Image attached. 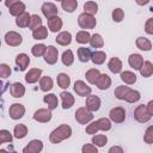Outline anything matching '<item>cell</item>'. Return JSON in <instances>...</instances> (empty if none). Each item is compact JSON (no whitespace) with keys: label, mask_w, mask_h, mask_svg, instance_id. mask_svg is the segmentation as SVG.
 <instances>
[{"label":"cell","mask_w":153,"mask_h":153,"mask_svg":"<svg viewBox=\"0 0 153 153\" xmlns=\"http://www.w3.org/2000/svg\"><path fill=\"white\" fill-rule=\"evenodd\" d=\"M61 96V99H62V108L63 109H69L73 106L74 104V97L72 96V93L67 92V91H63L60 93Z\"/></svg>","instance_id":"603a6c76"},{"label":"cell","mask_w":153,"mask_h":153,"mask_svg":"<svg viewBox=\"0 0 153 153\" xmlns=\"http://www.w3.org/2000/svg\"><path fill=\"white\" fill-rule=\"evenodd\" d=\"M29 63H30V57L26 54L22 53V54H18L17 55V57H16V65H17V67H18L19 71H25L27 68Z\"/></svg>","instance_id":"d6986e66"},{"label":"cell","mask_w":153,"mask_h":153,"mask_svg":"<svg viewBox=\"0 0 153 153\" xmlns=\"http://www.w3.org/2000/svg\"><path fill=\"white\" fill-rule=\"evenodd\" d=\"M61 61L65 66H71L73 62H74V55H73V51L71 49L68 50H65L63 54H62V57H61Z\"/></svg>","instance_id":"ab89813d"},{"label":"cell","mask_w":153,"mask_h":153,"mask_svg":"<svg viewBox=\"0 0 153 153\" xmlns=\"http://www.w3.org/2000/svg\"><path fill=\"white\" fill-rule=\"evenodd\" d=\"M0 153H17L16 151H12V152H7V151H5V149H0Z\"/></svg>","instance_id":"9f6ffc18"},{"label":"cell","mask_w":153,"mask_h":153,"mask_svg":"<svg viewBox=\"0 0 153 153\" xmlns=\"http://www.w3.org/2000/svg\"><path fill=\"white\" fill-rule=\"evenodd\" d=\"M55 41H56V43L60 44V45H68V44H71V42H72V35H71V32H68V31H62V32H60V33L56 36Z\"/></svg>","instance_id":"7402d4cb"},{"label":"cell","mask_w":153,"mask_h":153,"mask_svg":"<svg viewBox=\"0 0 153 153\" xmlns=\"http://www.w3.org/2000/svg\"><path fill=\"white\" fill-rule=\"evenodd\" d=\"M108 68L114 73V74H117V73H121L122 71V61L118 59V57H112L109 63H108Z\"/></svg>","instance_id":"484cf974"},{"label":"cell","mask_w":153,"mask_h":153,"mask_svg":"<svg viewBox=\"0 0 153 153\" xmlns=\"http://www.w3.org/2000/svg\"><path fill=\"white\" fill-rule=\"evenodd\" d=\"M109 117H110V121L115 123H122L126 120V110L121 106H116L110 110Z\"/></svg>","instance_id":"ba28073f"},{"label":"cell","mask_w":153,"mask_h":153,"mask_svg":"<svg viewBox=\"0 0 153 153\" xmlns=\"http://www.w3.org/2000/svg\"><path fill=\"white\" fill-rule=\"evenodd\" d=\"M10 93L14 98H20L25 94V87L20 82H13L10 87Z\"/></svg>","instance_id":"ac0fdd59"},{"label":"cell","mask_w":153,"mask_h":153,"mask_svg":"<svg viewBox=\"0 0 153 153\" xmlns=\"http://www.w3.org/2000/svg\"><path fill=\"white\" fill-rule=\"evenodd\" d=\"M51 110L49 109H38L33 114V120L39 123H47L51 120Z\"/></svg>","instance_id":"30bf717a"},{"label":"cell","mask_w":153,"mask_h":153,"mask_svg":"<svg viewBox=\"0 0 153 153\" xmlns=\"http://www.w3.org/2000/svg\"><path fill=\"white\" fill-rule=\"evenodd\" d=\"M5 42L10 47H18V45L22 44L23 37H22V35H19L16 31H8L5 35Z\"/></svg>","instance_id":"52a82bcc"},{"label":"cell","mask_w":153,"mask_h":153,"mask_svg":"<svg viewBox=\"0 0 153 153\" xmlns=\"http://www.w3.org/2000/svg\"><path fill=\"white\" fill-rule=\"evenodd\" d=\"M56 81H57V85L61 87V88H67L71 84V78L68 74L66 73H60L56 78Z\"/></svg>","instance_id":"836d02e7"},{"label":"cell","mask_w":153,"mask_h":153,"mask_svg":"<svg viewBox=\"0 0 153 153\" xmlns=\"http://www.w3.org/2000/svg\"><path fill=\"white\" fill-rule=\"evenodd\" d=\"M71 135H72V128L68 124H61L50 133L49 140L51 143H60L61 141L68 139Z\"/></svg>","instance_id":"7a4b0ae2"},{"label":"cell","mask_w":153,"mask_h":153,"mask_svg":"<svg viewBox=\"0 0 153 153\" xmlns=\"http://www.w3.org/2000/svg\"><path fill=\"white\" fill-rule=\"evenodd\" d=\"M123 17H124L123 10H121V8H115V10L112 11V20H114V22L120 23V22H122Z\"/></svg>","instance_id":"7dc6e473"},{"label":"cell","mask_w":153,"mask_h":153,"mask_svg":"<svg viewBox=\"0 0 153 153\" xmlns=\"http://www.w3.org/2000/svg\"><path fill=\"white\" fill-rule=\"evenodd\" d=\"M143 62L145 61H143V59H142V56L140 54H130L129 57H128V63L134 69H139L140 71V68L142 67Z\"/></svg>","instance_id":"2e32d148"},{"label":"cell","mask_w":153,"mask_h":153,"mask_svg":"<svg viewBox=\"0 0 153 153\" xmlns=\"http://www.w3.org/2000/svg\"><path fill=\"white\" fill-rule=\"evenodd\" d=\"M43 102H44L45 104H48V109H49V110H54V109H56L57 105H59L57 97H56V94H54V93H48V94H45V96L43 97Z\"/></svg>","instance_id":"cb8c5ba5"},{"label":"cell","mask_w":153,"mask_h":153,"mask_svg":"<svg viewBox=\"0 0 153 153\" xmlns=\"http://www.w3.org/2000/svg\"><path fill=\"white\" fill-rule=\"evenodd\" d=\"M121 80L128 85H131L136 81V75H135V73H133L130 71H124L121 73Z\"/></svg>","instance_id":"d6a6232c"},{"label":"cell","mask_w":153,"mask_h":153,"mask_svg":"<svg viewBox=\"0 0 153 153\" xmlns=\"http://www.w3.org/2000/svg\"><path fill=\"white\" fill-rule=\"evenodd\" d=\"M30 20H31V16L27 12H24L23 14H20L19 17H17L16 24L19 27H26V26L30 25Z\"/></svg>","instance_id":"f1b7e54d"},{"label":"cell","mask_w":153,"mask_h":153,"mask_svg":"<svg viewBox=\"0 0 153 153\" xmlns=\"http://www.w3.org/2000/svg\"><path fill=\"white\" fill-rule=\"evenodd\" d=\"M98 130H99V129H98V127H97L96 121L92 122L91 124H88V126L86 127V133H87V134H96Z\"/></svg>","instance_id":"f5cc1de1"},{"label":"cell","mask_w":153,"mask_h":153,"mask_svg":"<svg viewBox=\"0 0 153 153\" xmlns=\"http://www.w3.org/2000/svg\"><path fill=\"white\" fill-rule=\"evenodd\" d=\"M10 74H11V68H10V66L6 65V63H1V65H0V76L5 79V78H8Z\"/></svg>","instance_id":"f907efd6"},{"label":"cell","mask_w":153,"mask_h":153,"mask_svg":"<svg viewBox=\"0 0 153 153\" xmlns=\"http://www.w3.org/2000/svg\"><path fill=\"white\" fill-rule=\"evenodd\" d=\"M74 91L78 96L80 97H88L91 94V87L88 85H86V82H84L82 80H76L74 84Z\"/></svg>","instance_id":"8fae6325"},{"label":"cell","mask_w":153,"mask_h":153,"mask_svg":"<svg viewBox=\"0 0 153 153\" xmlns=\"http://www.w3.org/2000/svg\"><path fill=\"white\" fill-rule=\"evenodd\" d=\"M81 153H98V149L93 143H85L81 147Z\"/></svg>","instance_id":"681fc988"},{"label":"cell","mask_w":153,"mask_h":153,"mask_svg":"<svg viewBox=\"0 0 153 153\" xmlns=\"http://www.w3.org/2000/svg\"><path fill=\"white\" fill-rule=\"evenodd\" d=\"M57 57H59L57 49L54 45H49L47 48V51H45V55H44V61L48 65H55L56 61H57Z\"/></svg>","instance_id":"5bb4252c"},{"label":"cell","mask_w":153,"mask_h":153,"mask_svg":"<svg viewBox=\"0 0 153 153\" xmlns=\"http://www.w3.org/2000/svg\"><path fill=\"white\" fill-rule=\"evenodd\" d=\"M41 74H42V69L32 68L25 74V81L27 84H35L38 81V79H41Z\"/></svg>","instance_id":"e0dca14e"},{"label":"cell","mask_w":153,"mask_h":153,"mask_svg":"<svg viewBox=\"0 0 153 153\" xmlns=\"http://www.w3.org/2000/svg\"><path fill=\"white\" fill-rule=\"evenodd\" d=\"M41 10H42V13L44 14V17L47 18V20L57 16V7L53 2H44L42 5Z\"/></svg>","instance_id":"7c38bea8"},{"label":"cell","mask_w":153,"mask_h":153,"mask_svg":"<svg viewBox=\"0 0 153 153\" xmlns=\"http://www.w3.org/2000/svg\"><path fill=\"white\" fill-rule=\"evenodd\" d=\"M62 24H63L62 23V19L59 16H56V17H54L51 19H48V27H49V30L51 32L60 31L62 29Z\"/></svg>","instance_id":"ffe728a7"},{"label":"cell","mask_w":153,"mask_h":153,"mask_svg":"<svg viewBox=\"0 0 153 153\" xmlns=\"http://www.w3.org/2000/svg\"><path fill=\"white\" fill-rule=\"evenodd\" d=\"M96 123H97V127H98V129H99V130L108 131V130H110V129H111V122H110V120H109V118L102 117V118L97 120V121H96Z\"/></svg>","instance_id":"74e56055"},{"label":"cell","mask_w":153,"mask_h":153,"mask_svg":"<svg viewBox=\"0 0 153 153\" xmlns=\"http://www.w3.org/2000/svg\"><path fill=\"white\" fill-rule=\"evenodd\" d=\"M145 31L148 35H153V18H148L145 23Z\"/></svg>","instance_id":"816d5d0a"},{"label":"cell","mask_w":153,"mask_h":153,"mask_svg":"<svg viewBox=\"0 0 153 153\" xmlns=\"http://www.w3.org/2000/svg\"><path fill=\"white\" fill-rule=\"evenodd\" d=\"M78 57L81 62H87L91 60L92 57V53L90 50V48H86V47H80L78 49Z\"/></svg>","instance_id":"4316f807"},{"label":"cell","mask_w":153,"mask_h":153,"mask_svg":"<svg viewBox=\"0 0 153 153\" xmlns=\"http://www.w3.org/2000/svg\"><path fill=\"white\" fill-rule=\"evenodd\" d=\"M61 7L66 12L73 13L78 7V1L76 0H62L61 1Z\"/></svg>","instance_id":"83f0119b"},{"label":"cell","mask_w":153,"mask_h":153,"mask_svg":"<svg viewBox=\"0 0 153 153\" xmlns=\"http://www.w3.org/2000/svg\"><path fill=\"white\" fill-rule=\"evenodd\" d=\"M108 153H123V149H122V147H120V146H112V147L109 149Z\"/></svg>","instance_id":"db71d44e"},{"label":"cell","mask_w":153,"mask_h":153,"mask_svg":"<svg viewBox=\"0 0 153 153\" xmlns=\"http://www.w3.org/2000/svg\"><path fill=\"white\" fill-rule=\"evenodd\" d=\"M90 39H91V35L88 33V31H79L76 32L75 35V41L80 44H86V43H90Z\"/></svg>","instance_id":"d590c367"},{"label":"cell","mask_w":153,"mask_h":153,"mask_svg":"<svg viewBox=\"0 0 153 153\" xmlns=\"http://www.w3.org/2000/svg\"><path fill=\"white\" fill-rule=\"evenodd\" d=\"M96 86L99 90H108L111 86V78L108 74H100V76L96 82Z\"/></svg>","instance_id":"44dd1931"},{"label":"cell","mask_w":153,"mask_h":153,"mask_svg":"<svg viewBox=\"0 0 153 153\" xmlns=\"http://www.w3.org/2000/svg\"><path fill=\"white\" fill-rule=\"evenodd\" d=\"M146 108H147L148 114H149V115H151V117H152V116H153V99H152V100H149V102L147 103Z\"/></svg>","instance_id":"11a10c76"},{"label":"cell","mask_w":153,"mask_h":153,"mask_svg":"<svg viewBox=\"0 0 153 153\" xmlns=\"http://www.w3.org/2000/svg\"><path fill=\"white\" fill-rule=\"evenodd\" d=\"M106 142H108V137L105 135L99 134V135H93L92 136V143L97 147H104L106 145Z\"/></svg>","instance_id":"f6af8a7d"},{"label":"cell","mask_w":153,"mask_h":153,"mask_svg":"<svg viewBox=\"0 0 153 153\" xmlns=\"http://www.w3.org/2000/svg\"><path fill=\"white\" fill-rule=\"evenodd\" d=\"M5 5L8 7L10 14L14 17H19L25 12V4L18 0H11V1H5Z\"/></svg>","instance_id":"277c9868"},{"label":"cell","mask_w":153,"mask_h":153,"mask_svg":"<svg viewBox=\"0 0 153 153\" xmlns=\"http://www.w3.org/2000/svg\"><path fill=\"white\" fill-rule=\"evenodd\" d=\"M78 24H79V26L81 29H85V31H86V29L87 30H91V29L96 27L97 20H96V18L93 16L87 14V13L84 12V13L79 14V17H78Z\"/></svg>","instance_id":"3957f363"},{"label":"cell","mask_w":153,"mask_h":153,"mask_svg":"<svg viewBox=\"0 0 153 153\" xmlns=\"http://www.w3.org/2000/svg\"><path fill=\"white\" fill-rule=\"evenodd\" d=\"M90 44H91L92 48H102L104 45V41H103V38L99 33H94V35L91 36Z\"/></svg>","instance_id":"7bdbcfd3"},{"label":"cell","mask_w":153,"mask_h":153,"mask_svg":"<svg viewBox=\"0 0 153 153\" xmlns=\"http://www.w3.org/2000/svg\"><path fill=\"white\" fill-rule=\"evenodd\" d=\"M136 47L140 49V50H143V51H149L152 49V43L148 38L146 37H137L136 38V42H135Z\"/></svg>","instance_id":"d4e9b609"},{"label":"cell","mask_w":153,"mask_h":153,"mask_svg":"<svg viewBox=\"0 0 153 153\" xmlns=\"http://www.w3.org/2000/svg\"><path fill=\"white\" fill-rule=\"evenodd\" d=\"M11 141H12V134L6 129H1L0 130V143L11 142Z\"/></svg>","instance_id":"bcb514c9"},{"label":"cell","mask_w":153,"mask_h":153,"mask_svg":"<svg viewBox=\"0 0 153 153\" xmlns=\"http://www.w3.org/2000/svg\"><path fill=\"white\" fill-rule=\"evenodd\" d=\"M43 149V142L41 140H31L24 148L23 153H39Z\"/></svg>","instance_id":"4fadbf2b"},{"label":"cell","mask_w":153,"mask_h":153,"mask_svg":"<svg viewBox=\"0 0 153 153\" xmlns=\"http://www.w3.org/2000/svg\"><path fill=\"white\" fill-rule=\"evenodd\" d=\"M85 76H86V80H87L90 84H94V85H96L98 78L100 76V73H99V71H98L97 68H91V69H88V71L85 73Z\"/></svg>","instance_id":"4dcf8cb0"},{"label":"cell","mask_w":153,"mask_h":153,"mask_svg":"<svg viewBox=\"0 0 153 153\" xmlns=\"http://www.w3.org/2000/svg\"><path fill=\"white\" fill-rule=\"evenodd\" d=\"M134 118L139 123H146V122H148L151 120V115L148 114L146 105L141 104V105L136 106V109L134 110Z\"/></svg>","instance_id":"8992f818"},{"label":"cell","mask_w":153,"mask_h":153,"mask_svg":"<svg viewBox=\"0 0 153 153\" xmlns=\"http://www.w3.org/2000/svg\"><path fill=\"white\" fill-rule=\"evenodd\" d=\"M143 141L146 143H153V126H149L143 135Z\"/></svg>","instance_id":"c3c4849f"},{"label":"cell","mask_w":153,"mask_h":153,"mask_svg":"<svg viewBox=\"0 0 153 153\" xmlns=\"http://www.w3.org/2000/svg\"><path fill=\"white\" fill-rule=\"evenodd\" d=\"M140 74L143 78H149L153 74V63L151 61H145L142 67L140 68Z\"/></svg>","instance_id":"1f68e13d"},{"label":"cell","mask_w":153,"mask_h":153,"mask_svg":"<svg viewBox=\"0 0 153 153\" xmlns=\"http://www.w3.org/2000/svg\"><path fill=\"white\" fill-rule=\"evenodd\" d=\"M105 59H106V54H105L104 51H100V50H98V51H94V53H92V57H91V61H92L94 65H102V63H104Z\"/></svg>","instance_id":"8d00e7d4"},{"label":"cell","mask_w":153,"mask_h":153,"mask_svg":"<svg viewBox=\"0 0 153 153\" xmlns=\"http://www.w3.org/2000/svg\"><path fill=\"white\" fill-rule=\"evenodd\" d=\"M85 105H86V108H87L91 112L98 111L99 108H100V99H99V97H97V96H94V94H90V96L86 98Z\"/></svg>","instance_id":"9a60e30c"},{"label":"cell","mask_w":153,"mask_h":153,"mask_svg":"<svg viewBox=\"0 0 153 153\" xmlns=\"http://www.w3.org/2000/svg\"><path fill=\"white\" fill-rule=\"evenodd\" d=\"M24 114H25V108L23 104H19V103L12 104L8 109V115L12 120H19L24 116Z\"/></svg>","instance_id":"9c48e42d"},{"label":"cell","mask_w":153,"mask_h":153,"mask_svg":"<svg viewBox=\"0 0 153 153\" xmlns=\"http://www.w3.org/2000/svg\"><path fill=\"white\" fill-rule=\"evenodd\" d=\"M84 11H85V13L91 14V16L96 14L98 12V5H97V2H94V1H87V2H85L84 4Z\"/></svg>","instance_id":"f35d334b"},{"label":"cell","mask_w":153,"mask_h":153,"mask_svg":"<svg viewBox=\"0 0 153 153\" xmlns=\"http://www.w3.org/2000/svg\"><path fill=\"white\" fill-rule=\"evenodd\" d=\"M32 37L35 39H45L48 37V29L45 26H41L37 30L32 31Z\"/></svg>","instance_id":"60d3db41"},{"label":"cell","mask_w":153,"mask_h":153,"mask_svg":"<svg viewBox=\"0 0 153 153\" xmlns=\"http://www.w3.org/2000/svg\"><path fill=\"white\" fill-rule=\"evenodd\" d=\"M43 26L42 25V19L38 14H32L31 16V20H30V25H29V29H31L32 31L37 30L38 27Z\"/></svg>","instance_id":"ee69618b"},{"label":"cell","mask_w":153,"mask_h":153,"mask_svg":"<svg viewBox=\"0 0 153 153\" xmlns=\"http://www.w3.org/2000/svg\"><path fill=\"white\" fill-rule=\"evenodd\" d=\"M13 134L16 139H24L27 135V128L25 124H17L13 129Z\"/></svg>","instance_id":"e575fe53"},{"label":"cell","mask_w":153,"mask_h":153,"mask_svg":"<svg viewBox=\"0 0 153 153\" xmlns=\"http://www.w3.org/2000/svg\"><path fill=\"white\" fill-rule=\"evenodd\" d=\"M53 79L50 76H42L39 79V88L43 91V92H48L53 88Z\"/></svg>","instance_id":"f546056e"},{"label":"cell","mask_w":153,"mask_h":153,"mask_svg":"<svg viewBox=\"0 0 153 153\" xmlns=\"http://www.w3.org/2000/svg\"><path fill=\"white\" fill-rule=\"evenodd\" d=\"M47 45H44V44H42V43H39V44H35L32 48H31V53H32V55L33 56H43V55H45V51H47Z\"/></svg>","instance_id":"b9f144b4"},{"label":"cell","mask_w":153,"mask_h":153,"mask_svg":"<svg viewBox=\"0 0 153 153\" xmlns=\"http://www.w3.org/2000/svg\"><path fill=\"white\" fill-rule=\"evenodd\" d=\"M115 96L117 99H121V100H126L128 103H135L140 99V92L139 91H135V90H131L129 88L128 86H118L115 88L114 91Z\"/></svg>","instance_id":"6da1fadb"},{"label":"cell","mask_w":153,"mask_h":153,"mask_svg":"<svg viewBox=\"0 0 153 153\" xmlns=\"http://www.w3.org/2000/svg\"><path fill=\"white\" fill-rule=\"evenodd\" d=\"M75 120L80 124H87L93 120V114L86 106H81L75 111Z\"/></svg>","instance_id":"5b68a950"}]
</instances>
